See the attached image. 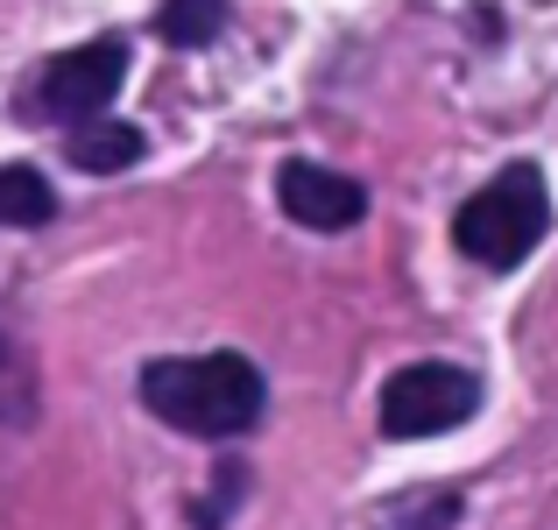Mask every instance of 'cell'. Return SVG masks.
<instances>
[{"label": "cell", "mask_w": 558, "mask_h": 530, "mask_svg": "<svg viewBox=\"0 0 558 530\" xmlns=\"http://www.w3.org/2000/svg\"><path fill=\"white\" fill-rule=\"evenodd\" d=\"M142 403L191 438H241L255 432L269 389L247 353H178L142 368Z\"/></svg>", "instance_id": "obj_1"}, {"label": "cell", "mask_w": 558, "mask_h": 530, "mask_svg": "<svg viewBox=\"0 0 558 530\" xmlns=\"http://www.w3.org/2000/svg\"><path fill=\"white\" fill-rule=\"evenodd\" d=\"M50 219H57L50 177L28 164H0V227H50Z\"/></svg>", "instance_id": "obj_7"}, {"label": "cell", "mask_w": 558, "mask_h": 530, "mask_svg": "<svg viewBox=\"0 0 558 530\" xmlns=\"http://www.w3.org/2000/svg\"><path fill=\"white\" fill-rule=\"evenodd\" d=\"M121 79H128V43L121 36H93V43L50 57V64L36 71V85H28V113L85 128L113 93H121Z\"/></svg>", "instance_id": "obj_4"}, {"label": "cell", "mask_w": 558, "mask_h": 530, "mask_svg": "<svg viewBox=\"0 0 558 530\" xmlns=\"http://www.w3.org/2000/svg\"><path fill=\"white\" fill-rule=\"evenodd\" d=\"M142 156H149V135L128 128V121H85V128H71V135H64V164H78V170H93V177H113V170L142 164Z\"/></svg>", "instance_id": "obj_6"}, {"label": "cell", "mask_w": 558, "mask_h": 530, "mask_svg": "<svg viewBox=\"0 0 558 530\" xmlns=\"http://www.w3.org/2000/svg\"><path fill=\"white\" fill-rule=\"evenodd\" d=\"M219 28H227V0H163L156 8V36L170 50H205Z\"/></svg>", "instance_id": "obj_8"}, {"label": "cell", "mask_w": 558, "mask_h": 530, "mask_svg": "<svg viewBox=\"0 0 558 530\" xmlns=\"http://www.w3.org/2000/svg\"><path fill=\"white\" fill-rule=\"evenodd\" d=\"M276 205L312 233H347V227L368 219V191H361L354 177H340L326 164H304V156L276 164Z\"/></svg>", "instance_id": "obj_5"}, {"label": "cell", "mask_w": 558, "mask_h": 530, "mask_svg": "<svg viewBox=\"0 0 558 530\" xmlns=\"http://www.w3.org/2000/svg\"><path fill=\"white\" fill-rule=\"evenodd\" d=\"M545 233H551V191L537 164H509L502 177H488L452 219V248L474 255L481 269H517Z\"/></svg>", "instance_id": "obj_2"}, {"label": "cell", "mask_w": 558, "mask_h": 530, "mask_svg": "<svg viewBox=\"0 0 558 530\" xmlns=\"http://www.w3.org/2000/svg\"><path fill=\"white\" fill-rule=\"evenodd\" d=\"M36 418V375H28L22 347L0 340V424H28Z\"/></svg>", "instance_id": "obj_9"}, {"label": "cell", "mask_w": 558, "mask_h": 530, "mask_svg": "<svg viewBox=\"0 0 558 530\" xmlns=\"http://www.w3.org/2000/svg\"><path fill=\"white\" fill-rule=\"evenodd\" d=\"M481 410V375L460 361H410L381 382V432L389 438H438Z\"/></svg>", "instance_id": "obj_3"}]
</instances>
